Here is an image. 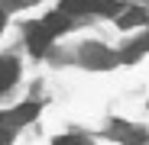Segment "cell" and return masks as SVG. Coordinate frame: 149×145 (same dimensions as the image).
I'll return each mask as SVG.
<instances>
[{
    "instance_id": "obj_1",
    "label": "cell",
    "mask_w": 149,
    "mask_h": 145,
    "mask_svg": "<svg viewBox=\"0 0 149 145\" xmlns=\"http://www.w3.org/2000/svg\"><path fill=\"white\" fill-rule=\"evenodd\" d=\"M78 55H81V61H84L88 68H110V65H113V55L107 52L104 45H94V42H91V45H81Z\"/></svg>"
},
{
    "instance_id": "obj_2",
    "label": "cell",
    "mask_w": 149,
    "mask_h": 145,
    "mask_svg": "<svg viewBox=\"0 0 149 145\" xmlns=\"http://www.w3.org/2000/svg\"><path fill=\"white\" fill-rule=\"evenodd\" d=\"M26 36H29V52L33 55H42L45 48H49V42L55 39V32L45 26V23H33V26L26 29Z\"/></svg>"
},
{
    "instance_id": "obj_3",
    "label": "cell",
    "mask_w": 149,
    "mask_h": 145,
    "mask_svg": "<svg viewBox=\"0 0 149 145\" xmlns=\"http://www.w3.org/2000/svg\"><path fill=\"white\" fill-rule=\"evenodd\" d=\"M36 113H39V107H36V103H23V107H16V110L3 113V116H0V123L10 126V129H16V126H26Z\"/></svg>"
},
{
    "instance_id": "obj_4",
    "label": "cell",
    "mask_w": 149,
    "mask_h": 145,
    "mask_svg": "<svg viewBox=\"0 0 149 145\" xmlns=\"http://www.w3.org/2000/svg\"><path fill=\"white\" fill-rule=\"evenodd\" d=\"M16 74H19L16 61H13V58H0V93H3V90L16 81Z\"/></svg>"
},
{
    "instance_id": "obj_5",
    "label": "cell",
    "mask_w": 149,
    "mask_h": 145,
    "mask_svg": "<svg viewBox=\"0 0 149 145\" xmlns=\"http://www.w3.org/2000/svg\"><path fill=\"white\" fill-rule=\"evenodd\" d=\"M117 23L123 29H133V26H143L146 23V13L143 10H123V16H117Z\"/></svg>"
},
{
    "instance_id": "obj_6",
    "label": "cell",
    "mask_w": 149,
    "mask_h": 145,
    "mask_svg": "<svg viewBox=\"0 0 149 145\" xmlns=\"http://www.w3.org/2000/svg\"><path fill=\"white\" fill-rule=\"evenodd\" d=\"M143 52H149V36H146V42H136L133 48H127V52H123V58H127V61H133V58H139Z\"/></svg>"
},
{
    "instance_id": "obj_7",
    "label": "cell",
    "mask_w": 149,
    "mask_h": 145,
    "mask_svg": "<svg viewBox=\"0 0 149 145\" xmlns=\"http://www.w3.org/2000/svg\"><path fill=\"white\" fill-rule=\"evenodd\" d=\"M55 145H78V139H71V135H62V139H55Z\"/></svg>"
},
{
    "instance_id": "obj_8",
    "label": "cell",
    "mask_w": 149,
    "mask_h": 145,
    "mask_svg": "<svg viewBox=\"0 0 149 145\" xmlns=\"http://www.w3.org/2000/svg\"><path fill=\"white\" fill-rule=\"evenodd\" d=\"M0 145H7V132L3 129H0Z\"/></svg>"
},
{
    "instance_id": "obj_9",
    "label": "cell",
    "mask_w": 149,
    "mask_h": 145,
    "mask_svg": "<svg viewBox=\"0 0 149 145\" xmlns=\"http://www.w3.org/2000/svg\"><path fill=\"white\" fill-rule=\"evenodd\" d=\"M3 23H7V16H3V13H0V29H3Z\"/></svg>"
}]
</instances>
